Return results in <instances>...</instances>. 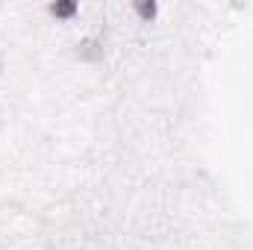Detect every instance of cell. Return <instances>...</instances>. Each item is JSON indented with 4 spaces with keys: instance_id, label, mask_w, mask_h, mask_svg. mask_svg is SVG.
<instances>
[{
    "instance_id": "1",
    "label": "cell",
    "mask_w": 253,
    "mask_h": 250,
    "mask_svg": "<svg viewBox=\"0 0 253 250\" xmlns=\"http://www.w3.org/2000/svg\"><path fill=\"white\" fill-rule=\"evenodd\" d=\"M47 12H50L53 18H59V21H71V18L80 12V6H77V3H53V6H47Z\"/></svg>"
},
{
    "instance_id": "2",
    "label": "cell",
    "mask_w": 253,
    "mask_h": 250,
    "mask_svg": "<svg viewBox=\"0 0 253 250\" xmlns=\"http://www.w3.org/2000/svg\"><path fill=\"white\" fill-rule=\"evenodd\" d=\"M132 9H135L144 21H147V18H156V12H159V6H156V3H135Z\"/></svg>"
}]
</instances>
